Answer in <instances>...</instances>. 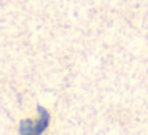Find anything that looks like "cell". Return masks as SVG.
<instances>
[{"label": "cell", "instance_id": "6da1fadb", "mask_svg": "<svg viewBox=\"0 0 148 135\" xmlns=\"http://www.w3.org/2000/svg\"><path fill=\"white\" fill-rule=\"evenodd\" d=\"M49 124V113L38 106V119H23L19 122V135H42Z\"/></svg>", "mask_w": 148, "mask_h": 135}]
</instances>
